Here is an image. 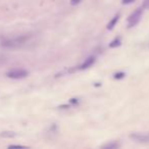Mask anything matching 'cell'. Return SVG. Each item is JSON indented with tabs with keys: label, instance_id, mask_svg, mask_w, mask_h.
I'll list each match as a JSON object with an SVG mask.
<instances>
[{
	"label": "cell",
	"instance_id": "obj_1",
	"mask_svg": "<svg viewBox=\"0 0 149 149\" xmlns=\"http://www.w3.org/2000/svg\"><path fill=\"white\" fill-rule=\"evenodd\" d=\"M29 39H30L29 36H19V37L17 38H11V39L4 40V41H2L1 45L7 48H17L27 43V41Z\"/></svg>",
	"mask_w": 149,
	"mask_h": 149
},
{
	"label": "cell",
	"instance_id": "obj_2",
	"mask_svg": "<svg viewBox=\"0 0 149 149\" xmlns=\"http://www.w3.org/2000/svg\"><path fill=\"white\" fill-rule=\"evenodd\" d=\"M143 13V7H139L137 8L130 17H128V28H133L140 22L141 17H142Z\"/></svg>",
	"mask_w": 149,
	"mask_h": 149
},
{
	"label": "cell",
	"instance_id": "obj_3",
	"mask_svg": "<svg viewBox=\"0 0 149 149\" xmlns=\"http://www.w3.org/2000/svg\"><path fill=\"white\" fill-rule=\"evenodd\" d=\"M29 72H27L26 70H22V68H17V70H13L10 72H8L6 74V76L10 79H15V80H19V79H24L28 76Z\"/></svg>",
	"mask_w": 149,
	"mask_h": 149
},
{
	"label": "cell",
	"instance_id": "obj_4",
	"mask_svg": "<svg viewBox=\"0 0 149 149\" xmlns=\"http://www.w3.org/2000/svg\"><path fill=\"white\" fill-rule=\"evenodd\" d=\"M130 138L140 143H149V133H146V134H143V133L142 134H140V133L131 134Z\"/></svg>",
	"mask_w": 149,
	"mask_h": 149
},
{
	"label": "cell",
	"instance_id": "obj_5",
	"mask_svg": "<svg viewBox=\"0 0 149 149\" xmlns=\"http://www.w3.org/2000/svg\"><path fill=\"white\" fill-rule=\"evenodd\" d=\"M94 62H95V57L94 56H90L87 59H85V61L80 65V70H85V68H90L92 64H94Z\"/></svg>",
	"mask_w": 149,
	"mask_h": 149
},
{
	"label": "cell",
	"instance_id": "obj_6",
	"mask_svg": "<svg viewBox=\"0 0 149 149\" xmlns=\"http://www.w3.org/2000/svg\"><path fill=\"white\" fill-rule=\"evenodd\" d=\"M118 19H120V13H118V15H116L113 17H112V19L109 22V24L107 25V30H112V29H113V27L116 25V23L118 22Z\"/></svg>",
	"mask_w": 149,
	"mask_h": 149
},
{
	"label": "cell",
	"instance_id": "obj_7",
	"mask_svg": "<svg viewBox=\"0 0 149 149\" xmlns=\"http://www.w3.org/2000/svg\"><path fill=\"white\" fill-rule=\"evenodd\" d=\"M120 45V38L118 37V38H116L113 41H111V43L109 44V47L110 48H116Z\"/></svg>",
	"mask_w": 149,
	"mask_h": 149
},
{
	"label": "cell",
	"instance_id": "obj_8",
	"mask_svg": "<svg viewBox=\"0 0 149 149\" xmlns=\"http://www.w3.org/2000/svg\"><path fill=\"white\" fill-rule=\"evenodd\" d=\"M1 137H4V138H13V137L15 136V133L13 132H3L0 134Z\"/></svg>",
	"mask_w": 149,
	"mask_h": 149
},
{
	"label": "cell",
	"instance_id": "obj_9",
	"mask_svg": "<svg viewBox=\"0 0 149 149\" xmlns=\"http://www.w3.org/2000/svg\"><path fill=\"white\" fill-rule=\"evenodd\" d=\"M118 143H110V144H106L103 146V148H109V149H113V148H118Z\"/></svg>",
	"mask_w": 149,
	"mask_h": 149
},
{
	"label": "cell",
	"instance_id": "obj_10",
	"mask_svg": "<svg viewBox=\"0 0 149 149\" xmlns=\"http://www.w3.org/2000/svg\"><path fill=\"white\" fill-rule=\"evenodd\" d=\"M143 8L149 9V0H144V2H143Z\"/></svg>",
	"mask_w": 149,
	"mask_h": 149
},
{
	"label": "cell",
	"instance_id": "obj_11",
	"mask_svg": "<svg viewBox=\"0 0 149 149\" xmlns=\"http://www.w3.org/2000/svg\"><path fill=\"white\" fill-rule=\"evenodd\" d=\"M124 77H125L124 72H118V74H114V78H116V79H120V78H124Z\"/></svg>",
	"mask_w": 149,
	"mask_h": 149
},
{
	"label": "cell",
	"instance_id": "obj_12",
	"mask_svg": "<svg viewBox=\"0 0 149 149\" xmlns=\"http://www.w3.org/2000/svg\"><path fill=\"white\" fill-rule=\"evenodd\" d=\"M82 0H70V4L72 5H77L81 2Z\"/></svg>",
	"mask_w": 149,
	"mask_h": 149
},
{
	"label": "cell",
	"instance_id": "obj_13",
	"mask_svg": "<svg viewBox=\"0 0 149 149\" xmlns=\"http://www.w3.org/2000/svg\"><path fill=\"white\" fill-rule=\"evenodd\" d=\"M135 0H123V4H131Z\"/></svg>",
	"mask_w": 149,
	"mask_h": 149
}]
</instances>
